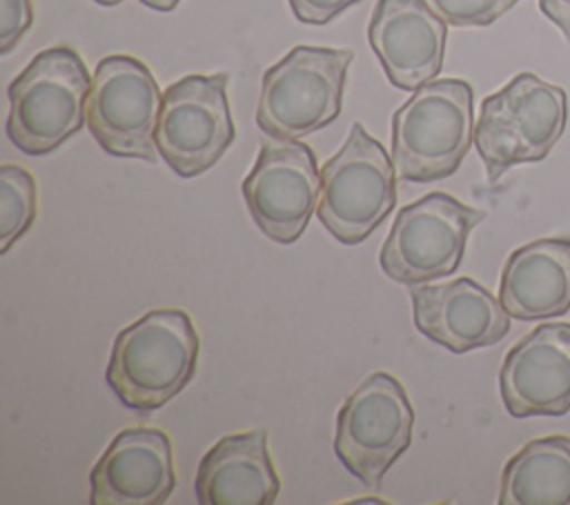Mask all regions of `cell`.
<instances>
[{"label": "cell", "mask_w": 570, "mask_h": 505, "mask_svg": "<svg viewBox=\"0 0 570 505\" xmlns=\"http://www.w3.org/2000/svg\"><path fill=\"white\" fill-rule=\"evenodd\" d=\"M198 347L185 309H151L116 334L105 369L107 385L131 409H158L194 378Z\"/></svg>", "instance_id": "1"}, {"label": "cell", "mask_w": 570, "mask_h": 505, "mask_svg": "<svg viewBox=\"0 0 570 505\" xmlns=\"http://www.w3.org/2000/svg\"><path fill=\"white\" fill-rule=\"evenodd\" d=\"M472 87L459 78L421 85L392 118L399 178L432 182L452 176L474 140Z\"/></svg>", "instance_id": "2"}, {"label": "cell", "mask_w": 570, "mask_h": 505, "mask_svg": "<svg viewBox=\"0 0 570 505\" xmlns=\"http://www.w3.org/2000/svg\"><path fill=\"white\" fill-rule=\"evenodd\" d=\"M89 71L71 47H49L11 80L7 136L29 156L60 147L87 122Z\"/></svg>", "instance_id": "3"}, {"label": "cell", "mask_w": 570, "mask_h": 505, "mask_svg": "<svg viewBox=\"0 0 570 505\" xmlns=\"http://www.w3.org/2000/svg\"><path fill=\"white\" fill-rule=\"evenodd\" d=\"M566 120V91L528 71L488 96L474 125V145L490 182L514 165L543 160L563 136Z\"/></svg>", "instance_id": "4"}, {"label": "cell", "mask_w": 570, "mask_h": 505, "mask_svg": "<svg viewBox=\"0 0 570 505\" xmlns=\"http://www.w3.org/2000/svg\"><path fill=\"white\" fill-rule=\"evenodd\" d=\"M352 49L298 44L263 73L256 125L276 140H301L338 118Z\"/></svg>", "instance_id": "5"}, {"label": "cell", "mask_w": 570, "mask_h": 505, "mask_svg": "<svg viewBox=\"0 0 570 505\" xmlns=\"http://www.w3.org/2000/svg\"><path fill=\"white\" fill-rule=\"evenodd\" d=\"M396 176L385 147L354 122L321 169L318 220L341 245L363 242L396 207Z\"/></svg>", "instance_id": "6"}, {"label": "cell", "mask_w": 570, "mask_h": 505, "mask_svg": "<svg viewBox=\"0 0 570 505\" xmlns=\"http://www.w3.org/2000/svg\"><path fill=\"white\" fill-rule=\"evenodd\" d=\"M483 218V209L443 191L401 207L379 254L383 274L401 285H423L454 274L470 231Z\"/></svg>", "instance_id": "7"}, {"label": "cell", "mask_w": 570, "mask_h": 505, "mask_svg": "<svg viewBox=\"0 0 570 505\" xmlns=\"http://www.w3.org/2000/svg\"><path fill=\"white\" fill-rule=\"evenodd\" d=\"M414 409L405 387L385 372L370 374L336 414L334 452L365 487L379 489L387 469L410 447Z\"/></svg>", "instance_id": "8"}, {"label": "cell", "mask_w": 570, "mask_h": 505, "mask_svg": "<svg viewBox=\"0 0 570 505\" xmlns=\"http://www.w3.org/2000/svg\"><path fill=\"white\" fill-rule=\"evenodd\" d=\"M227 82V73H191L163 93L154 142L158 156L180 178L205 174L234 142Z\"/></svg>", "instance_id": "9"}, {"label": "cell", "mask_w": 570, "mask_h": 505, "mask_svg": "<svg viewBox=\"0 0 570 505\" xmlns=\"http://www.w3.org/2000/svg\"><path fill=\"white\" fill-rule=\"evenodd\" d=\"M163 96L149 67L131 56H107L96 65L87 96V127L111 156L156 162L154 129Z\"/></svg>", "instance_id": "10"}, {"label": "cell", "mask_w": 570, "mask_h": 505, "mask_svg": "<svg viewBox=\"0 0 570 505\" xmlns=\"http://www.w3.org/2000/svg\"><path fill=\"white\" fill-rule=\"evenodd\" d=\"M240 191L254 225L269 240L292 245L318 205L321 174L314 151L298 140H263Z\"/></svg>", "instance_id": "11"}, {"label": "cell", "mask_w": 570, "mask_h": 505, "mask_svg": "<svg viewBox=\"0 0 570 505\" xmlns=\"http://www.w3.org/2000/svg\"><path fill=\"white\" fill-rule=\"evenodd\" d=\"M510 416H563L570 409V323H543L510 347L499 372Z\"/></svg>", "instance_id": "12"}, {"label": "cell", "mask_w": 570, "mask_h": 505, "mask_svg": "<svg viewBox=\"0 0 570 505\" xmlns=\"http://www.w3.org/2000/svg\"><path fill=\"white\" fill-rule=\"evenodd\" d=\"M367 40L387 80L403 91H416L439 76L448 29L425 0H379L367 22Z\"/></svg>", "instance_id": "13"}, {"label": "cell", "mask_w": 570, "mask_h": 505, "mask_svg": "<svg viewBox=\"0 0 570 505\" xmlns=\"http://www.w3.org/2000/svg\"><path fill=\"white\" fill-rule=\"evenodd\" d=\"M410 298L416 329L452 354L494 345L510 331L501 300L468 276L414 287Z\"/></svg>", "instance_id": "14"}, {"label": "cell", "mask_w": 570, "mask_h": 505, "mask_svg": "<svg viewBox=\"0 0 570 505\" xmlns=\"http://www.w3.org/2000/svg\"><path fill=\"white\" fill-rule=\"evenodd\" d=\"M94 505H160L176 487L171 440L156 427L114 436L89 474Z\"/></svg>", "instance_id": "15"}, {"label": "cell", "mask_w": 570, "mask_h": 505, "mask_svg": "<svg viewBox=\"0 0 570 505\" xmlns=\"http://www.w3.org/2000/svg\"><path fill=\"white\" fill-rule=\"evenodd\" d=\"M200 505H272L281 481L265 429L229 434L200 458L194 481Z\"/></svg>", "instance_id": "16"}, {"label": "cell", "mask_w": 570, "mask_h": 505, "mask_svg": "<svg viewBox=\"0 0 570 505\" xmlns=\"http://www.w3.org/2000/svg\"><path fill=\"white\" fill-rule=\"evenodd\" d=\"M499 300L519 320L563 316L570 309V238L517 247L503 263Z\"/></svg>", "instance_id": "17"}, {"label": "cell", "mask_w": 570, "mask_h": 505, "mask_svg": "<svg viewBox=\"0 0 570 505\" xmlns=\"http://www.w3.org/2000/svg\"><path fill=\"white\" fill-rule=\"evenodd\" d=\"M501 505H570V436L528 440L503 467Z\"/></svg>", "instance_id": "18"}, {"label": "cell", "mask_w": 570, "mask_h": 505, "mask_svg": "<svg viewBox=\"0 0 570 505\" xmlns=\"http://www.w3.org/2000/svg\"><path fill=\"white\" fill-rule=\"evenodd\" d=\"M38 194L33 176L20 165L0 167V254L22 238L36 220Z\"/></svg>", "instance_id": "19"}, {"label": "cell", "mask_w": 570, "mask_h": 505, "mask_svg": "<svg viewBox=\"0 0 570 505\" xmlns=\"http://www.w3.org/2000/svg\"><path fill=\"white\" fill-rule=\"evenodd\" d=\"M432 11L452 27H488L508 13L519 0H425Z\"/></svg>", "instance_id": "20"}, {"label": "cell", "mask_w": 570, "mask_h": 505, "mask_svg": "<svg viewBox=\"0 0 570 505\" xmlns=\"http://www.w3.org/2000/svg\"><path fill=\"white\" fill-rule=\"evenodd\" d=\"M33 22L31 0H0V53L7 56Z\"/></svg>", "instance_id": "21"}, {"label": "cell", "mask_w": 570, "mask_h": 505, "mask_svg": "<svg viewBox=\"0 0 570 505\" xmlns=\"http://www.w3.org/2000/svg\"><path fill=\"white\" fill-rule=\"evenodd\" d=\"M294 16L305 24H325L358 0H287Z\"/></svg>", "instance_id": "22"}, {"label": "cell", "mask_w": 570, "mask_h": 505, "mask_svg": "<svg viewBox=\"0 0 570 505\" xmlns=\"http://www.w3.org/2000/svg\"><path fill=\"white\" fill-rule=\"evenodd\" d=\"M539 9L561 29L563 38L570 42V0H539Z\"/></svg>", "instance_id": "23"}, {"label": "cell", "mask_w": 570, "mask_h": 505, "mask_svg": "<svg viewBox=\"0 0 570 505\" xmlns=\"http://www.w3.org/2000/svg\"><path fill=\"white\" fill-rule=\"evenodd\" d=\"M145 7L156 9V11H171L180 0H140Z\"/></svg>", "instance_id": "24"}, {"label": "cell", "mask_w": 570, "mask_h": 505, "mask_svg": "<svg viewBox=\"0 0 570 505\" xmlns=\"http://www.w3.org/2000/svg\"><path fill=\"white\" fill-rule=\"evenodd\" d=\"M94 2H98V4H102V7H114V4H120L122 0H94Z\"/></svg>", "instance_id": "25"}]
</instances>
